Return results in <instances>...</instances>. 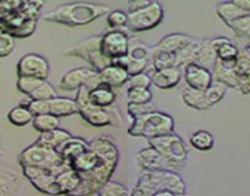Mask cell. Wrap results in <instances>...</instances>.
I'll use <instances>...</instances> for the list:
<instances>
[{"label": "cell", "mask_w": 250, "mask_h": 196, "mask_svg": "<svg viewBox=\"0 0 250 196\" xmlns=\"http://www.w3.org/2000/svg\"><path fill=\"white\" fill-rule=\"evenodd\" d=\"M90 149L70 161L71 168L81 176V183L68 196H91L110 179L119 161L115 143L105 136L90 141Z\"/></svg>", "instance_id": "6da1fadb"}, {"label": "cell", "mask_w": 250, "mask_h": 196, "mask_svg": "<svg viewBox=\"0 0 250 196\" xmlns=\"http://www.w3.org/2000/svg\"><path fill=\"white\" fill-rule=\"evenodd\" d=\"M109 10V6L103 4L70 3L53 9L43 16V20L66 26H83L108 15Z\"/></svg>", "instance_id": "7a4b0ae2"}, {"label": "cell", "mask_w": 250, "mask_h": 196, "mask_svg": "<svg viewBox=\"0 0 250 196\" xmlns=\"http://www.w3.org/2000/svg\"><path fill=\"white\" fill-rule=\"evenodd\" d=\"M161 190H170L177 195H184L187 186L177 172L147 171L141 174L131 196H153Z\"/></svg>", "instance_id": "3957f363"}, {"label": "cell", "mask_w": 250, "mask_h": 196, "mask_svg": "<svg viewBox=\"0 0 250 196\" xmlns=\"http://www.w3.org/2000/svg\"><path fill=\"white\" fill-rule=\"evenodd\" d=\"M44 1H23L22 5L0 22L14 38H26L35 32Z\"/></svg>", "instance_id": "277c9868"}, {"label": "cell", "mask_w": 250, "mask_h": 196, "mask_svg": "<svg viewBox=\"0 0 250 196\" xmlns=\"http://www.w3.org/2000/svg\"><path fill=\"white\" fill-rule=\"evenodd\" d=\"M19 163L22 168L23 167H36V168L50 169L57 176L71 168L70 163L64 161L57 150L40 145L37 142L28 146L27 149H25L19 155Z\"/></svg>", "instance_id": "5b68a950"}, {"label": "cell", "mask_w": 250, "mask_h": 196, "mask_svg": "<svg viewBox=\"0 0 250 196\" xmlns=\"http://www.w3.org/2000/svg\"><path fill=\"white\" fill-rule=\"evenodd\" d=\"M173 130H174V120L172 117L163 112L153 111L134 118L133 124L128 129V133L134 137H145L151 140L172 134Z\"/></svg>", "instance_id": "8992f818"}, {"label": "cell", "mask_w": 250, "mask_h": 196, "mask_svg": "<svg viewBox=\"0 0 250 196\" xmlns=\"http://www.w3.org/2000/svg\"><path fill=\"white\" fill-rule=\"evenodd\" d=\"M148 143L178 171L183 169L188 157V147L179 136L172 133L160 137L151 138L148 140Z\"/></svg>", "instance_id": "52a82bcc"}, {"label": "cell", "mask_w": 250, "mask_h": 196, "mask_svg": "<svg viewBox=\"0 0 250 196\" xmlns=\"http://www.w3.org/2000/svg\"><path fill=\"white\" fill-rule=\"evenodd\" d=\"M165 16L161 3L151 1V4L140 10L128 13V22L125 27L131 32H145L160 25Z\"/></svg>", "instance_id": "ba28073f"}, {"label": "cell", "mask_w": 250, "mask_h": 196, "mask_svg": "<svg viewBox=\"0 0 250 196\" xmlns=\"http://www.w3.org/2000/svg\"><path fill=\"white\" fill-rule=\"evenodd\" d=\"M76 104L79 108V114H81L83 119L96 128L112 125V117L107 108H101L95 106L88 98V90L83 86L76 92Z\"/></svg>", "instance_id": "9c48e42d"}, {"label": "cell", "mask_w": 250, "mask_h": 196, "mask_svg": "<svg viewBox=\"0 0 250 196\" xmlns=\"http://www.w3.org/2000/svg\"><path fill=\"white\" fill-rule=\"evenodd\" d=\"M128 35L122 30H110L103 32L101 40V53L110 60L122 58L128 54L129 49Z\"/></svg>", "instance_id": "30bf717a"}, {"label": "cell", "mask_w": 250, "mask_h": 196, "mask_svg": "<svg viewBox=\"0 0 250 196\" xmlns=\"http://www.w3.org/2000/svg\"><path fill=\"white\" fill-rule=\"evenodd\" d=\"M22 171L23 176L41 193L52 196L60 195L59 189H58L57 183H55L57 174L53 171L44 168H36V167H23Z\"/></svg>", "instance_id": "8fae6325"}, {"label": "cell", "mask_w": 250, "mask_h": 196, "mask_svg": "<svg viewBox=\"0 0 250 196\" xmlns=\"http://www.w3.org/2000/svg\"><path fill=\"white\" fill-rule=\"evenodd\" d=\"M18 75L19 78H36L47 81L49 76V63L40 54H26L18 63Z\"/></svg>", "instance_id": "7c38bea8"}, {"label": "cell", "mask_w": 250, "mask_h": 196, "mask_svg": "<svg viewBox=\"0 0 250 196\" xmlns=\"http://www.w3.org/2000/svg\"><path fill=\"white\" fill-rule=\"evenodd\" d=\"M129 74L128 71L123 69L122 66H118L112 64V65L107 66L103 69L102 71H98L90 81L85 85L87 90H92L96 86L100 85H107L112 87L113 90L115 88H120L123 85L128 82Z\"/></svg>", "instance_id": "4fadbf2b"}, {"label": "cell", "mask_w": 250, "mask_h": 196, "mask_svg": "<svg viewBox=\"0 0 250 196\" xmlns=\"http://www.w3.org/2000/svg\"><path fill=\"white\" fill-rule=\"evenodd\" d=\"M188 87L198 91H206L212 85V74L210 70L198 65L196 63L188 64L182 71Z\"/></svg>", "instance_id": "5bb4252c"}, {"label": "cell", "mask_w": 250, "mask_h": 196, "mask_svg": "<svg viewBox=\"0 0 250 196\" xmlns=\"http://www.w3.org/2000/svg\"><path fill=\"white\" fill-rule=\"evenodd\" d=\"M139 166L143 167L146 171H172L178 172L173 164H170L162 155L158 154L153 147H146L141 150L136 156Z\"/></svg>", "instance_id": "9a60e30c"}, {"label": "cell", "mask_w": 250, "mask_h": 196, "mask_svg": "<svg viewBox=\"0 0 250 196\" xmlns=\"http://www.w3.org/2000/svg\"><path fill=\"white\" fill-rule=\"evenodd\" d=\"M235 78L238 81V90L244 95L250 93V51L248 47L240 48L235 59Z\"/></svg>", "instance_id": "2e32d148"}, {"label": "cell", "mask_w": 250, "mask_h": 196, "mask_svg": "<svg viewBox=\"0 0 250 196\" xmlns=\"http://www.w3.org/2000/svg\"><path fill=\"white\" fill-rule=\"evenodd\" d=\"M97 74V71L93 69L79 68L73 69L64 74V76L60 80L58 87L62 91H76L78 92L83 86H85L93 76Z\"/></svg>", "instance_id": "e0dca14e"}, {"label": "cell", "mask_w": 250, "mask_h": 196, "mask_svg": "<svg viewBox=\"0 0 250 196\" xmlns=\"http://www.w3.org/2000/svg\"><path fill=\"white\" fill-rule=\"evenodd\" d=\"M182 75V70L179 68H168L153 71L150 75L151 83L160 90H170L180 82Z\"/></svg>", "instance_id": "ac0fdd59"}, {"label": "cell", "mask_w": 250, "mask_h": 196, "mask_svg": "<svg viewBox=\"0 0 250 196\" xmlns=\"http://www.w3.org/2000/svg\"><path fill=\"white\" fill-rule=\"evenodd\" d=\"M194 39L195 38L189 35H184V33H170V35L165 36L152 49L167 52V53H177L188 44H190Z\"/></svg>", "instance_id": "d6986e66"}, {"label": "cell", "mask_w": 250, "mask_h": 196, "mask_svg": "<svg viewBox=\"0 0 250 196\" xmlns=\"http://www.w3.org/2000/svg\"><path fill=\"white\" fill-rule=\"evenodd\" d=\"M234 64L235 61H233V63H223V61L217 59L212 70H211L213 82L222 83L227 87L237 88L238 90V81L237 78H235L234 70H233Z\"/></svg>", "instance_id": "ffe728a7"}, {"label": "cell", "mask_w": 250, "mask_h": 196, "mask_svg": "<svg viewBox=\"0 0 250 196\" xmlns=\"http://www.w3.org/2000/svg\"><path fill=\"white\" fill-rule=\"evenodd\" d=\"M90 149V143L86 142L83 138L80 137H71L69 138L68 141L62 143V146H59L57 149V151L59 152L60 157H62L64 161L69 162L73 161L75 157L80 156L81 154L86 152L87 150Z\"/></svg>", "instance_id": "44dd1931"}, {"label": "cell", "mask_w": 250, "mask_h": 196, "mask_svg": "<svg viewBox=\"0 0 250 196\" xmlns=\"http://www.w3.org/2000/svg\"><path fill=\"white\" fill-rule=\"evenodd\" d=\"M102 36L103 33H100V35L91 36V37L85 38V39L79 42L76 45L71 47L69 51H66L65 54L70 57L83 58L86 60L91 53L101 51V40H102Z\"/></svg>", "instance_id": "7402d4cb"}, {"label": "cell", "mask_w": 250, "mask_h": 196, "mask_svg": "<svg viewBox=\"0 0 250 196\" xmlns=\"http://www.w3.org/2000/svg\"><path fill=\"white\" fill-rule=\"evenodd\" d=\"M79 113L78 104L74 98L69 97H55L49 101V114L62 118V117H70Z\"/></svg>", "instance_id": "603a6c76"}, {"label": "cell", "mask_w": 250, "mask_h": 196, "mask_svg": "<svg viewBox=\"0 0 250 196\" xmlns=\"http://www.w3.org/2000/svg\"><path fill=\"white\" fill-rule=\"evenodd\" d=\"M204 39H194L190 44H188L183 49L174 54V68H182L188 64L195 63L198 59L200 49L203 47Z\"/></svg>", "instance_id": "cb8c5ba5"}, {"label": "cell", "mask_w": 250, "mask_h": 196, "mask_svg": "<svg viewBox=\"0 0 250 196\" xmlns=\"http://www.w3.org/2000/svg\"><path fill=\"white\" fill-rule=\"evenodd\" d=\"M88 98L95 106L101 108H108L115 102V90L107 85L96 86L92 90H88Z\"/></svg>", "instance_id": "d4e9b609"}, {"label": "cell", "mask_w": 250, "mask_h": 196, "mask_svg": "<svg viewBox=\"0 0 250 196\" xmlns=\"http://www.w3.org/2000/svg\"><path fill=\"white\" fill-rule=\"evenodd\" d=\"M55 183H57L58 189H59L60 195L68 196L69 194L75 191L78 189V186L80 185L81 176H79L78 172L70 168L58 174L57 179H55Z\"/></svg>", "instance_id": "484cf974"}, {"label": "cell", "mask_w": 250, "mask_h": 196, "mask_svg": "<svg viewBox=\"0 0 250 196\" xmlns=\"http://www.w3.org/2000/svg\"><path fill=\"white\" fill-rule=\"evenodd\" d=\"M73 137L70 133H68L66 130H62V129H55V130L45 131V133H41L40 137L37 138L36 142L40 143V145L47 146L50 149L57 150L59 146H62V143L68 141L69 138Z\"/></svg>", "instance_id": "4316f807"}, {"label": "cell", "mask_w": 250, "mask_h": 196, "mask_svg": "<svg viewBox=\"0 0 250 196\" xmlns=\"http://www.w3.org/2000/svg\"><path fill=\"white\" fill-rule=\"evenodd\" d=\"M216 14L220 16L221 20L228 25V23L233 22V21L238 20L240 18H244L248 14L244 13L242 9L238 8L234 3L232 1H223V3H218L216 5Z\"/></svg>", "instance_id": "83f0119b"}, {"label": "cell", "mask_w": 250, "mask_h": 196, "mask_svg": "<svg viewBox=\"0 0 250 196\" xmlns=\"http://www.w3.org/2000/svg\"><path fill=\"white\" fill-rule=\"evenodd\" d=\"M182 96L183 101L190 108L196 109V111H206V109L210 108L205 98V91H198L188 87L183 91Z\"/></svg>", "instance_id": "f1b7e54d"}, {"label": "cell", "mask_w": 250, "mask_h": 196, "mask_svg": "<svg viewBox=\"0 0 250 196\" xmlns=\"http://www.w3.org/2000/svg\"><path fill=\"white\" fill-rule=\"evenodd\" d=\"M216 60H217V53H216L213 44L211 43V39H204L203 47H201L200 53H199L195 63L211 71L213 65H215Z\"/></svg>", "instance_id": "f546056e"}, {"label": "cell", "mask_w": 250, "mask_h": 196, "mask_svg": "<svg viewBox=\"0 0 250 196\" xmlns=\"http://www.w3.org/2000/svg\"><path fill=\"white\" fill-rule=\"evenodd\" d=\"M20 186V180L14 176L13 172L0 168V196H15Z\"/></svg>", "instance_id": "4dcf8cb0"}, {"label": "cell", "mask_w": 250, "mask_h": 196, "mask_svg": "<svg viewBox=\"0 0 250 196\" xmlns=\"http://www.w3.org/2000/svg\"><path fill=\"white\" fill-rule=\"evenodd\" d=\"M126 56L130 60L150 61L151 49L136 38H131V39H129V49Z\"/></svg>", "instance_id": "1f68e13d"}, {"label": "cell", "mask_w": 250, "mask_h": 196, "mask_svg": "<svg viewBox=\"0 0 250 196\" xmlns=\"http://www.w3.org/2000/svg\"><path fill=\"white\" fill-rule=\"evenodd\" d=\"M228 27L233 30L239 40L244 43L245 47H250V15L240 18L233 22L228 23Z\"/></svg>", "instance_id": "d6a6232c"}, {"label": "cell", "mask_w": 250, "mask_h": 196, "mask_svg": "<svg viewBox=\"0 0 250 196\" xmlns=\"http://www.w3.org/2000/svg\"><path fill=\"white\" fill-rule=\"evenodd\" d=\"M33 118H35V116L25 104L15 107L8 114L9 121L16 126H26L33 120Z\"/></svg>", "instance_id": "836d02e7"}, {"label": "cell", "mask_w": 250, "mask_h": 196, "mask_svg": "<svg viewBox=\"0 0 250 196\" xmlns=\"http://www.w3.org/2000/svg\"><path fill=\"white\" fill-rule=\"evenodd\" d=\"M32 124L36 130L40 133H45V131L59 129L60 119L53 114H40V116H35Z\"/></svg>", "instance_id": "e575fe53"}, {"label": "cell", "mask_w": 250, "mask_h": 196, "mask_svg": "<svg viewBox=\"0 0 250 196\" xmlns=\"http://www.w3.org/2000/svg\"><path fill=\"white\" fill-rule=\"evenodd\" d=\"M190 143L194 149L199 151H208L215 145V138L208 131L199 130L190 136Z\"/></svg>", "instance_id": "d590c367"}, {"label": "cell", "mask_w": 250, "mask_h": 196, "mask_svg": "<svg viewBox=\"0 0 250 196\" xmlns=\"http://www.w3.org/2000/svg\"><path fill=\"white\" fill-rule=\"evenodd\" d=\"M174 54L175 53H167V52L151 49V63H152L155 71L174 68Z\"/></svg>", "instance_id": "8d00e7d4"}, {"label": "cell", "mask_w": 250, "mask_h": 196, "mask_svg": "<svg viewBox=\"0 0 250 196\" xmlns=\"http://www.w3.org/2000/svg\"><path fill=\"white\" fill-rule=\"evenodd\" d=\"M126 97L129 99V103L144 104L151 103L152 102L153 95L150 88H140V87H128L126 91Z\"/></svg>", "instance_id": "74e56055"}, {"label": "cell", "mask_w": 250, "mask_h": 196, "mask_svg": "<svg viewBox=\"0 0 250 196\" xmlns=\"http://www.w3.org/2000/svg\"><path fill=\"white\" fill-rule=\"evenodd\" d=\"M28 97H30L31 101H50V99L57 97V91L53 87V85H50L48 81H44Z\"/></svg>", "instance_id": "f35d334b"}, {"label": "cell", "mask_w": 250, "mask_h": 196, "mask_svg": "<svg viewBox=\"0 0 250 196\" xmlns=\"http://www.w3.org/2000/svg\"><path fill=\"white\" fill-rule=\"evenodd\" d=\"M226 91H227V86L218 82H212V85L205 91V98L210 108L222 99L223 96L226 95Z\"/></svg>", "instance_id": "ab89813d"}, {"label": "cell", "mask_w": 250, "mask_h": 196, "mask_svg": "<svg viewBox=\"0 0 250 196\" xmlns=\"http://www.w3.org/2000/svg\"><path fill=\"white\" fill-rule=\"evenodd\" d=\"M97 193L98 196H129L128 189L123 184L112 180H108Z\"/></svg>", "instance_id": "60d3db41"}, {"label": "cell", "mask_w": 250, "mask_h": 196, "mask_svg": "<svg viewBox=\"0 0 250 196\" xmlns=\"http://www.w3.org/2000/svg\"><path fill=\"white\" fill-rule=\"evenodd\" d=\"M128 22V13H124L122 10H112L107 15V23L109 27L114 30H120L125 27Z\"/></svg>", "instance_id": "b9f144b4"}, {"label": "cell", "mask_w": 250, "mask_h": 196, "mask_svg": "<svg viewBox=\"0 0 250 196\" xmlns=\"http://www.w3.org/2000/svg\"><path fill=\"white\" fill-rule=\"evenodd\" d=\"M44 82V80H41V78H18V88L20 92L25 93V95L30 96L31 93L35 90H37L42 83Z\"/></svg>", "instance_id": "7bdbcfd3"}, {"label": "cell", "mask_w": 250, "mask_h": 196, "mask_svg": "<svg viewBox=\"0 0 250 196\" xmlns=\"http://www.w3.org/2000/svg\"><path fill=\"white\" fill-rule=\"evenodd\" d=\"M15 48V38L6 32L0 33V58L10 56Z\"/></svg>", "instance_id": "ee69618b"}, {"label": "cell", "mask_w": 250, "mask_h": 196, "mask_svg": "<svg viewBox=\"0 0 250 196\" xmlns=\"http://www.w3.org/2000/svg\"><path fill=\"white\" fill-rule=\"evenodd\" d=\"M128 86L129 87H140V88H150L151 83V78L147 73H140L136 74V75L129 76L128 80Z\"/></svg>", "instance_id": "f6af8a7d"}, {"label": "cell", "mask_w": 250, "mask_h": 196, "mask_svg": "<svg viewBox=\"0 0 250 196\" xmlns=\"http://www.w3.org/2000/svg\"><path fill=\"white\" fill-rule=\"evenodd\" d=\"M156 111L155 104L151 102V103H144V104H136V103H128V113L130 114L133 118L136 117L144 116L146 113H150V112Z\"/></svg>", "instance_id": "bcb514c9"}, {"label": "cell", "mask_w": 250, "mask_h": 196, "mask_svg": "<svg viewBox=\"0 0 250 196\" xmlns=\"http://www.w3.org/2000/svg\"><path fill=\"white\" fill-rule=\"evenodd\" d=\"M151 4L150 0H133L128 3V13H133V11L140 10V9L146 8Z\"/></svg>", "instance_id": "7dc6e473"}, {"label": "cell", "mask_w": 250, "mask_h": 196, "mask_svg": "<svg viewBox=\"0 0 250 196\" xmlns=\"http://www.w3.org/2000/svg\"><path fill=\"white\" fill-rule=\"evenodd\" d=\"M233 3H234L238 8L242 9L244 13H247L248 15H250V0H233Z\"/></svg>", "instance_id": "c3c4849f"}, {"label": "cell", "mask_w": 250, "mask_h": 196, "mask_svg": "<svg viewBox=\"0 0 250 196\" xmlns=\"http://www.w3.org/2000/svg\"><path fill=\"white\" fill-rule=\"evenodd\" d=\"M153 196H187V194H184V195H177V194H174L170 190H161L158 193H156Z\"/></svg>", "instance_id": "681fc988"}, {"label": "cell", "mask_w": 250, "mask_h": 196, "mask_svg": "<svg viewBox=\"0 0 250 196\" xmlns=\"http://www.w3.org/2000/svg\"><path fill=\"white\" fill-rule=\"evenodd\" d=\"M1 32H5V30H4V26H3V23L0 22V33Z\"/></svg>", "instance_id": "f907efd6"}, {"label": "cell", "mask_w": 250, "mask_h": 196, "mask_svg": "<svg viewBox=\"0 0 250 196\" xmlns=\"http://www.w3.org/2000/svg\"><path fill=\"white\" fill-rule=\"evenodd\" d=\"M0 147H1V135H0Z\"/></svg>", "instance_id": "816d5d0a"}]
</instances>
